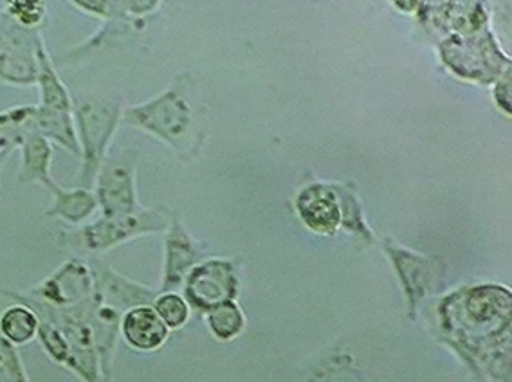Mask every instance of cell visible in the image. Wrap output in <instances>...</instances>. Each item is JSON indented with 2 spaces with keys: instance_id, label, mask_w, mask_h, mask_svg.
<instances>
[{
  "instance_id": "6da1fadb",
  "label": "cell",
  "mask_w": 512,
  "mask_h": 382,
  "mask_svg": "<svg viewBox=\"0 0 512 382\" xmlns=\"http://www.w3.org/2000/svg\"><path fill=\"white\" fill-rule=\"evenodd\" d=\"M199 82L190 71L177 74L156 98L123 110V121L186 150L195 139L201 118Z\"/></svg>"
},
{
  "instance_id": "7a4b0ae2",
  "label": "cell",
  "mask_w": 512,
  "mask_h": 382,
  "mask_svg": "<svg viewBox=\"0 0 512 382\" xmlns=\"http://www.w3.org/2000/svg\"><path fill=\"white\" fill-rule=\"evenodd\" d=\"M40 29H24L0 13V83L33 87L38 80Z\"/></svg>"
},
{
  "instance_id": "3957f363",
  "label": "cell",
  "mask_w": 512,
  "mask_h": 382,
  "mask_svg": "<svg viewBox=\"0 0 512 382\" xmlns=\"http://www.w3.org/2000/svg\"><path fill=\"white\" fill-rule=\"evenodd\" d=\"M74 118L83 148V177L89 181L100 166L110 137L123 118L118 101L83 100L74 103Z\"/></svg>"
},
{
  "instance_id": "277c9868",
  "label": "cell",
  "mask_w": 512,
  "mask_h": 382,
  "mask_svg": "<svg viewBox=\"0 0 512 382\" xmlns=\"http://www.w3.org/2000/svg\"><path fill=\"white\" fill-rule=\"evenodd\" d=\"M442 58L453 69V73L462 74L467 80L491 82L502 73L507 58L494 44L493 35L487 31L485 37L453 38L442 44Z\"/></svg>"
},
{
  "instance_id": "5b68a950",
  "label": "cell",
  "mask_w": 512,
  "mask_h": 382,
  "mask_svg": "<svg viewBox=\"0 0 512 382\" xmlns=\"http://www.w3.org/2000/svg\"><path fill=\"white\" fill-rule=\"evenodd\" d=\"M163 226L165 219L156 211L136 210L119 215H105V219L83 229L78 238L80 244L87 249L101 251L116 246L127 238L159 231Z\"/></svg>"
},
{
  "instance_id": "8992f818",
  "label": "cell",
  "mask_w": 512,
  "mask_h": 382,
  "mask_svg": "<svg viewBox=\"0 0 512 382\" xmlns=\"http://www.w3.org/2000/svg\"><path fill=\"white\" fill-rule=\"evenodd\" d=\"M136 155L130 150L110 155L103 166L98 181V202L105 215H119L138 210L136 188H134Z\"/></svg>"
},
{
  "instance_id": "52a82bcc",
  "label": "cell",
  "mask_w": 512,
  "mask_h": 382,
  "mask_svg": "<svg viewBox=\"0 0 512 382\" xmlns=\"http://www.w3.org/2000/svg\"><path fill=\"white\" fill-rule=\"evenodd\" d=\"M76 10L105 22H125L143 28L148 17L159 11L163 0H69Z\"/></svg>"
},
{
  "instance_id": "ba28073f",
  "label": "cell",
  "mask_w": 512,
  "mask_h": 382,
  "mask_svg": "<svg viewBox=\"0 0 512 382\" xmlns=\"http://www.w3.org/2000/svg\"><path fill=\"white\" fill-rule=\"evenodd\" d=\"M298 213L303 222L316 233L330 235L334 233L341 220L336 195L321 184H312L298 195Z\"/></svg>"
},
{
  "instance_id": "9c48e42d",
  "label": "cell",
  "mask_w": 512,
  "mask_h": 382,
  "mask_svg": "<svg viewBox=\"0 0 512 382\" xmlns=\"http://www.w3.org/2000/svg\"><path fill=\"white\" fill-rule=\"evenodd\" d=\"M233 285L231 265L226 262H210L197 267L190 278V294L193 300L219 301L229 294Z\"/></svg>"
},
{
  "instance_id": "30bf717a",
  "label": "cell",
  "mask_w": 512,
  "mask_h": 382,
  "mask_svg": "<svg viewBox=\"0 0 512 382\" xmlns=\"http://www.w3.org/2000/svg\"><path fill=\"white\" fill-rule=\"evenodd\" d=\"M22 148V172H20V181L44 182L46 186L51 184L49 177V163H51V145L47 137L38 134V130H33L26 134L20 143Z\"/></svg>"
},
{
  "instance_id": "8fae6325",
  "label": "cell",
  "mask_w": 512,
  "mask_h": 382,
  "mask_svg": "<svg viewBox=\"0 0 512 382\" xmlns=\"http://www.w3.org/2000/svg\"><path fill=\"white\" fill-rule=\"evenodd\" d=\"M125 336L136 348L152 350L165 341V323L156 310H132L125 319Z\"/></svg>"
},
{
  "instance_id": "7c38bea8",
  "label": "cell",
  "mask_w": 512,
  "mask_h": 382,
  "mask_svg": "<svg viewBox=\"0 0 512 382\" xmlns=\"http://www.w3.org/2000/svg\"><path fill=\"white\" fill-rule=\"evenodd\" d=\"M49 188L55 193V204L51 210L47 211L49 217H60L67 222L78 224L96 210L98 199L87 190H62V188H56L53 182L49 184Z\"/></svg>"
},
{
  "instance_id": "4fadbf2b",
  "label": "cell",
  "mask_w": 512,
  "mask_h": 382,
  "mask_svg": "<svg viewBox=\"0 0 512 382\" xmlns=\"http://www.w3.org/2000/svg\"><path fill=\"white\" fill-rule=\"evenodd\" d=\"M0 13L24 29H40L47 19L46 0H2Z\"/></svg>"
},
{
  "instance_id": "5bb4252c",
  "label": "cell",
  "mask_w": 512,
  "mask_h": 382,
  "mask_svg": "<svg viewBox=\"0 0 512 382\" xmlns=\"http://www.w3.org/2000/svg\"><path fill=\"white\" fill-rule=\"evenodd\" d=\"M168 274L181 273L186 265L192 264L193 258L197 256L192 238L186 235L179 224H174V228L168 235Z\"/></svg>"
},
{
  "instance_id": "9a60e30c",
  "label": "cell",
  "mask_w": 512,
  "mask_h": 382,
  "mask_svg": "<svg viewBox=\"0 0 512 382\" xmlns=\"http://www.w3.org/2000/svg\"><path fill=\"white\" fill-rule=\"evenodd\" d=\"M2 332L10 337L15 343H26L29 337L35 334L37 328V319L26 309H10L2 316Z\"/></svg>"
},
{
  "instance_id": "2e32d148",
  "label": "cell",
  "mask_w": 512,
  "mask_h": 382,
  "mask_svg": "<svg viewBox=\"0 0 512 382\" xmlns=\"http://www.w3.org/2000/svg\"><path fill=\"white\" fill-rule=\"evenodd\" d=\"M211 327L220 337L233 336L242 327V318L233 305L224 303L211 314Z\"/></svg>"
},
{
  "instance_id": "e0dca14e",
  "label": "cell",
  "mask_w": 512,
  "mask_h": 382,
  "mask_svg": "<svg viewBox=\"0 0 512 382\" xmlns=\"http://www.w3.org/2000/svg\"><path fill=\"white\" fill-rule=\"evenodd\" d=\"M493 26L496 35L512 51V0L494 2Z\"/></svg>"
},
{
  "instance_id": "ac0fdd59",
  "label": "cell",
  "mask_w": 512,
  "mask_h": 382,
  "mask_svg": "<svg viewBox=\"0 0 512 382\" xmlns=\"http://www.w3.org/2000/svg\"><path fill=\"white\" fill-rule=\"evenodd\" d=\"M157 314L165 319L166 325L179 327L188 318V309H186V303L179 296L168 294L165 298L157 301Z\"/></svg>"
},
{
  "instance_id": "d6986e66",
  "label": "cell",
  "mask_w": 512,
  "mask_h": 382,
  "mask_svg": "<svg viewBox=\"0 0 512 382\" xmlns=\"http://www.w3.org/2000/svg\"><path fill=\"white\" fill-rule=\"evenodd\" d=\"M494 101L505 114L512 116V60L496 76L493 89Z\"/></svg>"
},
{
  "instance_id": "ffe728a7",
  "label": "cell",
  "mask_w": 512,
  "mask_h": 382,
  "mask_svg": "<svg viewBox=\"0 0 512 382\" xmlns=\"http://www.w3.org/2000/svg\"><path fill=\"white\" fill-rule=\"evenodd\" d=\"M395 10L401 11L404 15H413L417 11L422 10L424 0H390Z\"/></svg>"
}]
</instances>
